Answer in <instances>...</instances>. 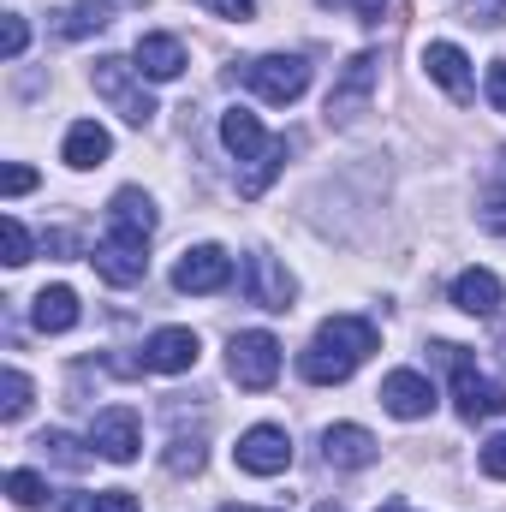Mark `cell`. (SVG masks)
<instances>
[{"mask_svg":"<svg viewBox=\"0 0 506 512\" xmlns=\"http://www.w3.org/2000/svg\"><path fill=\"white\" fill-rule=\"evenodd\" d=\"M245 84H251L262 102L292 108V102L310 90V60H304V54H262V60L245 66Z\"/></svg>","mask_w":506,"mask_h":512,"instance_id":"4","label":"cell"},{"mask_svg":"<svg viewBox=\"0 0 506 512\" xmlns=\"http://www.w3.org/2000/svg\"><path fill=\"white\" fill-rule=\"evenodd\" d=\"M233 459H239V471H251V477H280V471L292 465V441H286V429L256 423V429H245V435H239Z\"/></svg>","mask_w":506,"mask_h":512,"instance_id":"7","label":"cell"},{"mask_svg":"<svg viewBox=\"0 0 506 512\" xmlns=\"http://www.w3.org/2000/svg\"><path fill=\"white\" fill-rule=\"evenodd\" d=\"M66 167H78V173H90V167H102L108 155H114V137L108 126H96V120H78V126L66 131Z\"/></svg>","mask_w":506,"mask_h":512,"instance_id":"20","label":"cell"},{"mask_svg":"<svg viewBox=\"0 0 506 512\" xmlns=\"http://www.w3.org/2000/svg\"><path fill=\"white\" fill-rule=\"evenodd\" d=\"M435 358H441V364H447V376H453V399H459V417H465V423L506 417V387L489 382L465 346H453V340H435Z\"/></svg>","mask_w":506,"mask_h":512,"instance_id":"2","label":"cell"},{"mask_svg":"<svg viewBox=\"0 0 506 512\" xmlns=\"http://www.w3.org/2000/svg\"><path fill=\"white\" fill-rule=\"evenodd\" d=\"M114 24V0H78L66 18H60V36L66 42H84V36H96V30H108Z\"/></svg>","mask_w":506,"mask_h":512,"instance_id":"22","label":"cell"},{"mask_svg":"<svg viewBox=\"0 0 506 512\" xmlns=\"http://www.w3.org/2000/svg\"><path fill=\"white\" fill-rule=\"evenodd\" d=\"M197 6H209V12H221V18H256V0H197Z\"/></svg>","mask_w":506,"mask_h":512,"instance_id":"32","label":"cell"},{"mask_svg":"<svg viewBox=\"0 0 506 512\" xmlns=\"http://www.w3.org/2000/svg\"><path fill=\"white\" fill-rule=\"evenodd\" d=\"M245 292H251V304H262V310H292V298H298V280L274 262V256L256 251L251 262H245Z\"/></svg>","mask_w":506,"mask_h":512,"instance_id":"11","label":"cell"},{"mask_svg":"<svg viewBox=\"0 0 506 512\" xmlns=\"http://www.w3.org/2000/svg\"><path fill=\"white\" fill-rule=\"evenodd\" d=\"M506 0H471V24H501Z\"/></svg>","mask_w":506,"mask_h":512,"instance_id":"34","label":"cell"},{"mask_svg":"<svg viewBox=\"0 0 506 512\" xmlns=\"http://www.w3.org/2000/svg\"><path fill=\"white\" fill-rule=\"evenodd\" d=\"M221 512H256V507H221ZM268 512H280V507H268Z\"/></svg>","mask_w":506,"mask_h":512,"instance_id":"36","label":"cell"},{"mask_svg":"<svg viewBox=\"0 0 506 512\" xmlns=\"http://www.w3.org/2000/svg\"><path fill=\"white\" fill-rule=\"evenodd\" d=\"M381 346L376 322H364V316H328L322 328H316V340L298 352V376L316 387H340L358 376V364L370 358Z\"/></svg>","mask_w":506,"mask_h":512,"instance_id":"1","label":"cell"},{"mask_svg":"<svg viewBox=\"0 0 506 512\" xmlns=\"http://www.w3.org/2000/svg\"><path fill=\"white\" fill-rule=\"evenodd\" d=\"M316 512H340V507H334V501H322V507H316Z\"/></svg>","mask_w":506,"mask_h":512,"instance_id":"37","label":"cell"},{"mask_svg":"<svg viewBox=\"0 0 506 512\" xmlns=\"http://www.w3.org/2000/svg\"><path fill=\"white\" fill-rule=\"evenodd\" d=\"M24 411H30V376H24V370H6V376H0V417L18 423Z\"/></svg>","mask_w":506,"mask_h":512,"instance_id":"24","label":"cell"},{"mask_svg":"<svg viewBox=\"0 0 506 512\" xmlns=\"http://www.w3.org/2000/svg\"><path fill=\"white\" fill-rule=\"evenodd\" d=\"M167 471H203V441H185V435H173V447H167Z\"/></svg>","mask_w":506,"mask_h":512,"instance_id":"27","label":"cell"},{"mask_svg":"<svg viewBox=\"0 0 506 512\" xmlns=\"http://www.w3.org/2000/svg\"><path fill=\"white\" fill-rule=\"evenodd\" d=\"M149 233H155V203L126 185V191H114V203H108V239H126V245H149Z\"/></svg>","mask_w":506,"mask_h":512,"instance_id":"13","label":"cell"},{"mask_svg":"<svg viewBox=\"0 0 506 512\" xmlns=\"http://www.w3.org/2000/svg\"><path fill=\"white\" fill-rule=\"evenodd\" d=\"M423 66H429V78H435L453 102H471V96H477V78H471L465 48H453V42H429V48H423Z\"/></svg>","mask_w":506,"mask_h":512,"instance_id":"14","label":"cell"},{"mask_svg":"<svg viewBox=\"0 0 506 512\" xmlns=\"http://www.w3.org/2000/svg\"><path fill=\"white\" fill-rule=\"evenodd\" d=\"M197 334L191 328H155L149 334V346H143V370H155V376H185L191 364H197Z\"/></svg>","mask_w":506,"mask_h":512,"instance_id":"10","label":"cell"},{"mask_svg":"<svg viewBox=\"0 0 506 512\" xmlns=\"http://www.w3.org/2000/svg\"><path fill=\"white\" fill-rule=\"evenodd\" d=\"M149 245H126V239H102L96 251H90V262H96V274L108 280V286H137L143 274H149Z\"/></svg>","mask_w":506,"mask_h":512,"instance_id":"18","label":"cell"},{"mask_svg":"<svg viewBox=\"0 0 506 512\" xmlns=\"http://www.w3.org/2000/svg\"><path fill=\"white\" fill-rule=\"evenodd\" d=\"M96 512H143V507H137L131 489H102V495H96Z\"/></svg>","mask_w":506,"mask_h":512,"instance_id":"30","label":"cell"},{"mask_svg":"<svg viewBox=\"0 0 506 512\" xmlns=\"http://www.w3.org/2000/svg\"><path fill=\"white\" fill-rule=\"evenodd\" d=\"M233 280V256L221 245H191V251L173 262V286L179 292H221Z\"/></svg>","mask_w":506,"mask_h":512,"instance_id":"8","label":"cell"},{"mask_svg":"<svg viewBox=\"0 0 506 512\" xmlns=\"http://www.w3.org/2000/svg\"><path fill=\"white\" fill-rule=\"evenodd\" d=\"M352 6H358V18H364V24H376V18H381V6H387V0H352Z\"/></svg>","mask_w":506,"mask_h":512,"instance_id":"35","label":"cell"},{"mask_svg":"<svg viewBox=\"0 0 506 512\" xmlns=\"http://www.w3.org/2000/svg\"><path fill=\"white\" fill-rule=\"evenodd\" d=\"M36 453H42L48 465H60V471H84V453H78V441H72V435H60V429L36 435Z\"/></svg>","mask_w":506,"mask_h":512,"instance_id":"23","label":"cell"},{"mask_svg":"<svg viewBox=\"0 0 506 512\" xmlns=\"http://www.w3.org/2000/svg\"><path fill=\"white\" fill-rule=\"evenodd\" d=\"M96 96L126 120V126H149L155 120V102H149V90H143V72L131 66V60H96Z\"/></svg>","mask_w":506,"mask_h":512,"instance_id":"3","label":"cell"},{"mask_svg":"<svg viewBox=\"0 0 506 512\" xmlns=\"http://www.w3.org/2000/svg\"><path fill=\"white\" fill-rule=\"evenodd\" d=\"M78 292L72 286H42L36 292V304H30V322L42 328V334H66V328H78Z\"/></svg>","mask_w":506,"mask_h":512,"instance_id":"19","label":"cell"},{"mask_svg":"<svg viewBox=\"0 0 506 512\" xmlns=\"http://www.w3.org/2000/svg\"><path fill=\"white\" fill-rule=\"evenodd\" d=\"M137 72H143L149 84H173V78L185 72V42H179V36H167V30L137 36Z\"/></svg>","mask_w":506,"mask_h":512,"instance_id":"17","label":"cell"},{"mask_svg":"<svg viewBox=\"0 0 506 512\" xmlns=\"http://www.w3.org/2000/svg\"><path fill=\"white\" fill-rule=\"evenodd\" d=\"M24 42H30V24H24L18 12H6V30H0V54H6V60H18V54H24Z\"/></svg>","mask_w":506,"mask_h":512,"instance_id":"28","label":"cell"},{"mask_svg":"<svg viewBox=\"0 0 506 512\" xmlns=\"http://www.w3.org/2000/svg\"><path fill=\"white\" fill-rule=\"evenodd\" d=\"M30 185H36V173H30L24 161H12V167H6V179H0V191H6V197H24Z\"/></svg>","mask_w":506,"mask_h":512,"instance_id":"31","label":"cell"},{"mask_svg":"<svg viewBox=\"0 0 506 512\" xmlns=\"http://www.w3.org/2000/svg\"><path fill=\"white\" fill-rule=\"evenodd\" d=\"M381 512H411V507H399V501H393V507H381Z\"/></svg>","mask_w":506,"mask_h":512,"instance_id":"38","label":"cell"},{"mask_svg":"<svg viewBox=\"0 0 506 512\" xmlns=\"http://www.w3.org/2000/svg\"><path fill=\"white\" fill-rule=\"evenodd\" d=\"M453 304H459L465 316H495V310H501V280H495L489 268H465V274L453 280Z\"/></svg>","mask_w":506,"mask_h":512,"instance_id":"21","label":"cell"},{"mask_svg":"<svg viewBox=\"0 0 506 512\" xmlns=\"http://www.w3.org/2000/svg\"><path fill=\"white\" fill-rule=\"evenodd\" d=\"M227 376L245 387V393L274 387V376H280V340H274V334H262V328L233 334V346H227Z\"/></svg>","mask_w":506,"mask_h":512,"instance_id":"5","label":"cell"},{"mask_svg":"<svg viewBox=\"0 0 506 512\" xmlns=\"http://www.w3.org/2000/svg\"><path fill=\"white\" fill-rule=\"evenodd\" d=\"M0 239H6V268H24V262H30V233H24L18 215L0 221Z\"/></svg>","mask_w":506,"mask_h":512,"instance_id":"26","label":"cell"},{"mask_svg":"<svg viewBox=\"0 0 506 512\" xmlns=\"http://www.w3.org/2000/svg\"><path fill=\"white\" fill-rule=\"evenodd\" d=\"M322 459L334 471H364V465H376V435L358 423H334V429H322Z\"/></svg>","mask_w":506,"mask_h":512,"instance_id":"15","label":"cell"},{"mask_svg":"<svg viewBox=\"0 0 506 512\" xmlns=\"http://www.w3.org/2000/svg\"><path fill=\"white\" fill-rule=\"evenodd\" d=\"M90 447H96L108 465H131L137 447H143V423H137V411H131V405H108V411L90 423Z\"/></svg>","mask_w":506,"mask_h":512,"instance_id":"6","label":"cell"},{"mask_svg":"<svg viewBox=\"0 0 506 512\" xmlns=\"http://www.w3.org/2000/svg\"><path fill=\"white\" fill-rule=\"evenodd\" d=\"M370 90H376V54H352L346 72H340V84L328 90V120H334V126L358 120V108L370 102Z\"/></svg>","mask_w":506,"mask_h":512,"instance_id":"9","label":"cell"},{"mask_svg":"<svg viewBox=\"0 0 506 512\" xmlns=\"http://www.w3.org/2000/svg\"><path fill=\"white\" fill-rule=\"evenodd\" d=\"M483 90H489L495 114H506V60H495V66H489V84H483Z\"/></svg>","mask_w":506,"mask_h":512,"instance_id":"33","label":"cell"},{"mask_svg":"<svg viewBox=\"0 0 506 512\" xmlns=\"http://www.w3.org/2000/svg\"><path fill=\"white\" fill-rule=\"evenodd\" d=\"M376 399L393 411V417H405V423H417V417L435 411V387H429V376H417V370H393V376H381Z\"/></svg>","mask_w":506,"mask_h":512,"instance_id":"12","label":"cell"},{"mask_svg":"<svg viewBox=\"0 0 506 512\" xmlns=\"http://www.w3.org/2000/svg\"><path fill=\"white\" fill-rule=\"evenodd\" d=\"M483 477H495V483H506V435H495V441H483Z\"/></svg>","mask_w":506,"mask_h":512,"instance_id":"29","label":"cell"},{"mask_svg":"<svg viewBox=\"0 0 506 512\" xmlns=\"http://www.w3.org/2000/svg\"><path fill=\"white\" fill-rule=\"evenodd\" d=\"M221 143H227L239 161H251V167H256V161H268V155H274V143H280V137H268L251 108H227V114H221Z\"/></svg>","mask_w":506,"mask_h":512,"instance_id":"16","label":"cell"},{"mask_svg":"<svg viewBox=\"0 0 506 512\" xmlns=\"http://www.w3.org/2000/svg\"><path fill=\"white\" fill-rule=\"evenodd\" d=\"M42 495H48V483L36 471H6V501L12 507H42Z\"/></svg>","mask_w":506,"mask_h":512,"instance_id":"25","label":"cell"}]
</instances>
